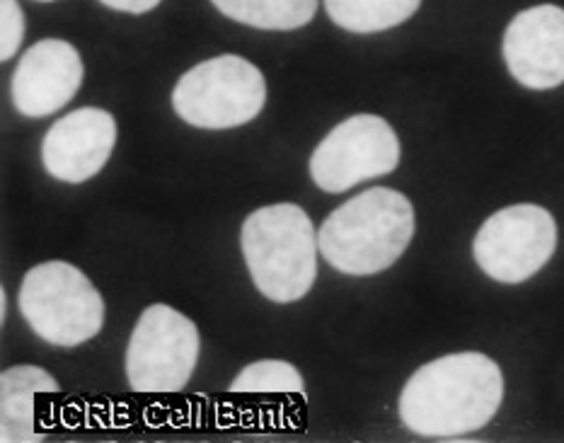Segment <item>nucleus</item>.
Instances as JSON below:
<instances>
[{"mask_svg": "<svg viewBox=\"0 0 564 443\" xmlns=\"http://www.w3.org/2000/svg\"><path fill=\"white\" fill-rule=\"evenodd\" d=\"M24 40V15L18 0H0V58L10 61Z\"/></svg>", "mask_w": 564, "mask_h": 443, "instance_id": "dca6fc26", "label": "nucleus"}, {"mask_svg": "<svg viewBox=\"0 0 564 443\" xmlns=\"http://www.w3.org/2000/svg\"><path fill=\"white\" fill-rule=\"evenodd\" d=\"M102 6L119 10V12H131V15H141V12H149L161 6V0H100Z\"/></svg>", "mask_w": 564, "mask_h": 443, "instance_id": "f3484780", "label": "nucleus"}, {"mask_svg": "<svg viewBox=\"0 0 564 443\" xmlns=\"http://www.w3.org/2000/svg\"><path fill=\"white\" fill-rule=\"evenodd\" d=\"M267 80L248 58L226 54L189 68L173 90V107L189 127L236 129L262 112Z\"/></svg>", "mask_w": 564, "mask_h": 443, "instance_id": "39448f33", "label": "nucleus"}, {"mask_svg": "<svg viewBox=\"0 0 564 443\" xmlns=\"http://www.w3.org/2000/svg\"><path fill=\"white\" fill-rule=\"evenodd\" d=\"M40 3H54V0H40Z\"/></svg>", "mask_w": 564, "mask_h": 443, "instance_id": "6ab92c4d", "label": "nucleus"}, {"mask_svg": "<svg viewBox=\"0 0 564 443\" xmlns=\"http://www.w3.org/2000/svg\"><path fill=\"white\" fill-rule=\"evenodd\" d=\"M501 400L505 376L489 356L448 354L408 380L400 396V420L420 436L453 439L489 424Z\"/></svg>", "mask_w": 564, "mask_h": 443, "instance_id": "f257e3e1", "label": "nucleus"}, {"mask_svg": "<svg viewBox=\"0 0 564 443\" xmlns=\"http://www.w3.org/2000/svg\"><path fill=\"white\" fill-rule=\"evenodd\" d=\"M226 18L257 30H299L317 12V0H212Z\"/></svg>", "mask_w": 564, "mask_h": 443, "instance_id": "4468645a", "label": "nucleus"}, {"mask_svg": "<svg viewBox=\"0 0 564 443\" xmlns=\"http://www.w3.org/2000/svg\"><path fill=\"white\" fill-rule=\"evenodd\" d=\"M83 83L78 48L64 40H42L24 52L12 76V105L20 115L42 119L66 107Z\"/></svg>", "mask_w": 564, "mask_h": 443, "instance_id": "9b49d317", "label": "nucleus"}, {"mask_svg": "<svg viewBox=\"0 0 564 443\" xmlns=\"http://www.w3.org/2000/svg\"><path fill=\"white\" fill-rule=\"evenodd\" d=\"M117 143V121L100 107H80L46 131L42 163L52 177L80 184L100 172Z\"/></svg>", "mask_w": 564, "mask_h": 443, "instance_id": "9d476101", "label": "nucleus"}, {"mask_svg": "<svg viewBox=\"0 0 564 443\" xmlns=\"http://www.w3.org/2000/svg\"><path fill=\"white\" fill-rule=\"evenodd\" d=\"M18 303L34 335L54 347H78L105 325L100 291L68 262L32 267L22 279Z\"/></svg>", "mask_w": 564, "mask_h": 443, "instance_id": "20e7f679", "label": "nucleus"}, {"mask_svg": "<svg viewBox=\"0 0 564 443\" xmlns=\"http://www.w3.org/2000/svg\"><path fill=\"white\" fill-rule=\"evenodd\" d=\"M557 248V224L547 208L513 204L489 216L477 230V267L501 284H521L550 262Z\"/></svg>", "mask_w": 564, "mask_h": 443, "instance_id": "0eeeda50", "label": "nucleus"}, {"mask_svg": "<svg viewBox=\"0 0 564 443\" xmlns=\"http://www.w3.org/2000/svg\"><path fill=\"white\" fill-rule=\"evenodd\" d=\"M400 163L398 133L383 117L354 115L317 143L311 177L329 194H341L361 182L390 175Z\"/></svg>", "mask_w": 564, "mask_h": 443, "instance_id": "6e6552de", "label": "nucleus"}, {"mask_svg": "<svg viewBox=\"0 0 564 443\" xmlns=\"http://www.w3.org/2000/svg\"><path fill=\"white\" fill-rule=\"evenodd\" d=\"M240 245L250 277L274 303L301 301L317 277V236L299 204H272L242 224Z\"/></svg>", "mask_w": 564, "mask_h": 443, "instance_id": "7ed1b4c3", "label": "nucleus"}, {"mask_svg": "<svg viewBox=\"0 0 564 443\" xmlns=\"http://www.w3.org/2000/svg\"><path fill=\"white\" fill-rule=\"evenodd\" d=\"M199 329L187 315L165 303L145 307L131 332L127 378L137 392L185 390L199 361Z\"/></svg>", "mask_w": 564, "mask_h": 443, "instance_id": "423d86ee", "label": "nucleus"}, {"mask_svg": "<svg viewBox=\"0 0 564 443\" xmlns=\"http://www.w3.org/2000/svg\"><path fill=\"white\" fill-rule=\"evenodd\" d=\"M501 52L523 88H557L564 83V10L535 6L519 12L507 28Z\"/></svg>", "mask_w": 564, "mask_h": 443, "instance_id": "1a4fd4ad", "label": "nucleus"}, {"mask_svg": "<svg viewBox=\"0 0 564 443\" xmlns=\"http://www.w3.org/2000/svg\"><path fill=\"white\" fill-rule=\"evenodd\" d=\"M414 236V208L404 194L373 187L325 218L317 245L325 262L349 277H371L400 260Z\"/></svg>", "mask_w": 564, "mask_h": 443, "instance_id": "f03ea898", "label": "nucleus"}, {"mask_svg": "<svg viewBox=\"0 0 564 443\" xmlns=\"http://www.w3.org/2000/svg\"><path fill=\"white\" fill-rule=\"evenodd\" d=\"M6 307H8V295L6 291H0V317L6 320Z\"/></svg>", "mask_w": 564, "mask_h": 443, "instance_id": "a211bd4d", "label": "nucleus"}, {"mask_svg": "<svg viewBox=\"0 0 564 443\" xmlns=\"http://www.w3.org/2000/svg\"><path fill=\"white\" fill-rule=\"evenodd\" d=\"M58 380L40 366H12L0 376V441L34 443L44 441L36 432L34 398L58 392Z\"/></svg>", "mask_w": 564, "mask_h": 443, "instance_id": "f8f14e48", "label": "nucleus"}, {"mask_svg": "<svg viewBox=\"0 0 564 443\" xmlns=\"http://www.w3.org/2000/svg\"><path fill=\"white\" fill-rule=\"evenodd\" d=\"M422 0H325L329 20L341 30L373 34L398 28L420 10Z\"/></svg>", "mask_w": 564, "mask_h": 443, "instance_id": "ddd939ff", "label": "nucleus"}, {"mask_svg": "<svg viewBox=\"0 0 564 443\" xmlns=\"http://www.w3.org/2000/svg\"><path fill=\"white\" fill-rule=\"evenodd\" d=\"M230 392H293V396H305V383L293 364L264 359L242 368L230 383Z\"/></svg>", "mask_w": 564, "mask_h": 443, "instance_id": "2eb2a0df", "label": "nucleus"}]
</instances>
